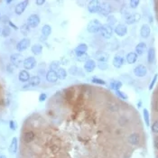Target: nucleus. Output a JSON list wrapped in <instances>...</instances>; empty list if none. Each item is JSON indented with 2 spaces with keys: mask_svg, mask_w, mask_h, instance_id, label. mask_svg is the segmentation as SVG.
<instances>
[{
  "mask_svg": "<svg viewBox=\"0 0 158 158\" xmlns=\"http://www.w3.org/2000/svg\"><path fill=\"white\" fill-rule=\"evenodd\" d=\"M101 27L102 24L98 19H92L87 25V31L91 34H96L100 32Z\"/></svg>",
  "mask_w": 158,
  "mask_h": 158,
  "instance_id": "nucleus-1",
  "label": "nucleus"
},
{
  "mask_svg": "<svg viewBox=\"0 0 158 158\" xmlns=\"http://www.w3.org/2000/svg\"><path fill=\"white\" fill-rule=\"evenodd\" d=\"M31 44V40L27 37H25L23 39H21L15 45V49L17 52L22 53L24 51H25L26 49H28V47Z\"/></svg>",
  "mask_w": 158,
  "mask_h": 158,
  "instance_id": "nucleus-2",
  "label": "nucleus"
},
{
  "mask_svg": "<svg viewBox=\"0 0 158 158\" xmlns=\"http://www.w3.org/2000/svg\"><path fill=\"white\" fill-rule=\"evenodd\" d=\"M41 22V18L37 14H32L28 16L27 18V25H29L30 28H35L39 25Z\"/></svg>",
  "mask_w": 158,
  "mask_h": 158,
  "instance_id": "nucleus-3",
  "label": "nucleus"
},
{
  "mask_svg": "<svg viewBox=\"0 0 158 158\" xmlns=\"http://www.w3.org/2000/svg\"><path fill=\"white\" fill-rule=\"evenodd\" d=\"M36 65H37V61L34 56H29V57L25 58L23 62V66H24L25 70H26V71L33 70Z\"/></svg>",
  "mask_w": 158,
  "mask_h": 158,
  "instance_id": "nucleus-4",
  "label": "nucleus"
},
{
  "mask_svg": "<svg viewBox=\"0 0 158 158\" xmlns=\"http://www.w3.org/2000/svg\"><path fill=\"white\" fill-rule=\"evenodd\" d=\"M100 5H101V2H100L98 0L90 1L88 4V11L91 14H96V13L99 14V12L100 10Z\"/></svg>",
  "mask_w": 158,
  "mask_h": 158,
  "instance_id": "nucleus-5",
  "label": "nucleus"
},
{
  "mask_svg": "<svg viewBox=\"0 0 158 158\" xmlns=\"http://www.w3.org/2000/svg\"><path fill=\"white\" fill-rule=\"evenodd\" d=\"M10 61H11V63L18 68L21 64H23L24 62V60H23V55L21 53H13L11 56H10Z\"/></svg>",
  "mask_w": 158,
  "mask_h": 158,
  "instance_id": "nucleus-6",
  "label": "nucleus"
},
{
  "mask_svg": "<svg viewBox=\"0 0 158 158\" xmlns=\"http://www.w3.org/2000/svg\"><path fill=\"white\" fill-rule=\"evenodd\" d=\"M29 5V1L28 0H24V1H21L20 3H18L15 7V13L16 15H21L25 10L26 9V7L28 6Z\"/></svg>",
  "mask_w": 158,
  "mask_h": 158,
  "instance_id": "nucleus-7",
  "label": "nucleus"
},
{
  "mask_svg": "<svg viewBox=\"0 0 158 158\" xmlns=\"http://www.w3.org/2000/svg\"><path fill=\"white\" fill-rule=\"evenodd\" d=\"M147 73V69L145 65L143 64H139L137 67L134 68V74L138 77V78H143L146 75Z\"/></svg>",
  "mask_w": 158,
  "mask_h": 158,
  "instance_id": "nucleus-8",
  "label": "nucleus"
},
{
  "mask_svg": "<svg viewBox=\"0 0 158 158\" xmlns=\"http://www.w3.org/2000/svg\"><path fill=\"white\" fill-rule=\"evenodd\" d=\"M100 33L102 35V36L106 38V39H109L112 37V35H113V29H112V26L108 25L107 24H104L102 25V27L100 29Z\"/></svg>",
  "mask_w": 158,
  "mask_h": 158,
  "instance_id": "nucleus-9",
  "label": "nucleus"
},
{
  "mask_svg": "<svg viewBox=\"0 0 158 158\" xmlns=\"http://www.w3.org/2000/svg\"><path fill=\"white\" fill-rule=\"evenodd\" d=\"M23 142L25 144H30L32 143L35 139V133L32 130H28V131H25L24 134H23Z\"/></svg>",
  "mask_w": 158,
  "mask_h": 158,
  "instance_id": "nucleus-10",
  "label": "nucleus"
},
{
  "mask_svg": "<svg viewBox=\"0 0 158 158\" xmlns=\"http://www.w3.org/2000/svg\"><path fill=\"white\" fill-rule=\"evenodd\" d=\"M111 12H112L111 5L106 2H102L100 5V10L99 14L102 16H108V15H110Z\"/></svg>",
  "mask_w": 158,
  "mask_h": 158,
  "instance_id": "nucleus-11",
  "label": "nucleus"
},
{
  "mask_svg": "<svg viewBox=\"0 0 158 158\" xmlns=\"http://www.w3.org/2000/svg\"><path fill=\"white\" fill-rule=\"evenodd\" d=\"M141 18V15L139 13H134V14H128L126 16V23L127 25H133L137 22H138Z\"/></svg>",
  "mask_w": 158,
  "mask_h": 158,
  "instance_id": "nucleus-12",
  "label": "nucleus"
},
{
  "mask_svg": "<svg viewBox=\"0 0 158 158\" xmlns=\"http://www.w3.org/2000/svg\"><path fill=\"white\" fill-rule=\"evenodd\" d=\"M115 33L117 35L122 37V36H125L127 33V27L126 25H123V24H118L116 27H115Z\"/></svg>",
  "mask_w": 158,
  "mask_h": 158,
  "instance_id": "nucleus-13",
  "label": "nucleus"
},
{
  "mask_svg": "<svg viewBox=\"0 0 158 158\" xmlns=\"http://www.w3.org/2000/svg\"><path fill=\"white\" fill-rule=\"evenodd\" d=\"M95 58L97 61H99V62H107L109 59V55L103 51H97L95 53Z\"/></svg>",
  "mask_w": 158,
  "mask_h": 158,
  "instance_id": "nucleus-14",
  "label": "nucleus"
},
{
  "mask_svg": "<svg viewBox=\"0 0 158 158\" xmlns=\"http://www.w3.org/2000/svg\"><path fill=\"white\" fill-rule=\"evenodd\" d=\"M96 66H97L96 61L92 59H89L88 61L84 62V70L87 72H92L95 70Z\"/></svg>",
  "mask_w": 158,
  "mask_h": 158,
  "instance_id": "nucleus-15",
  "label": "nucleus"
},
{
  "mask_svg": "<svg viewBox=\"0 0 158 158\" xmlns=\"http://www.w3.org/2000/svg\"><path fill=\"white\" fill-rule=\"evenodd\" d=\"M127 142L132 146H137L140 143V136L137 133H132L127 137Z\"/></svg>",
  "mask_w": 158,
  "mask_h": 158,
  "instance_id": "nucleus-16",
  "label": "nucleus"
},
{
  "mask_svg": "<svg viewBox=\"0 0 158 158\" xmlns=\"http://www.w3.org/2000/svg\"><path fill=\"white\" fill-rule=\"evenodd\" d=\"M17 149H18V139H17V137H15L11 140V143H10L8 151H9V153L11 155H15V154H16Z\"/></svg>",
  "mask_w": 158,
  "mask_h": 158,
  "instance_id": "nucleus-17",
  "label": "nucleus"
},
{
  "mask_svg": "<svg viewBox=\"0 0 158 158\" xmlns=\"http://www.w3.org/2000/svg\"><path fill=\"white\" fill-rule=\"evenodd\" d=\"M151 34V28L148 25L145 24L140 28V35L142 38H148Z\"/></svg>",
  "mask_w": 158,
  "mask_h": 158,
  "instance_id": "nucleus-18",
  "label": "nucleus"
},
{
  "mask_svg": "<svg viewBox=\"0 0 158 158\" xmlns=\"http://www.w3.org/2000/svg\"><path fill=\"white\" fill-rule=\"evenodd\" d=\"M87 51H88V45L86 44H80L75 48V54L77 57H79L81 55L87 53Z\"/></svg>",
  "mask_w": 158,
  "mask_h": 158,
  "instance_id": "nucleus-19",
  "label": "nucleus"
},
{
  "mask_svg": "<svg viewBox=\"0 0 158 158\" xmlns=\"http://www.w3.org/2000/svg\"><path fill=\"white\" fill-rule=\"evenodd\" d=\"M31 76H30V73L26 71V70H22L19 71V74H18V80L21 81V82H28L29 80H30Z\"/></svg>",
  "mask_w": 158,
  "mask_h": 158,
  "instance_id": "nucleus-20",
  "label": "nucleus"
},
{
  "mask_svg": "<svg viewBox=\"0 0 158 158\" xmlns=\"http://www.w3.org/2000/svg\"><path fill=\"white\" fill-rule=\"evenodd\" d=\"M45 79H46V81L48 82H51V83H54V82H56L59 80L56 71H48L46 72Z\"/></svg>",
  "mask_w": 158,
  "mask_h": 158,
  "instance_id": "nucleus-21",
  "label": "nucleus"
},
{
  "mask_svg": "<svg viewBox=\"0 0 158 158\" xmlns=\"http://www.w3.org/2000/svg\"><path fill=\"white\" fill-rule=\"evenodd\" d=\"M124 62H125V60L122 56L116 55L113 59V65H114V67H116L117 69L121 68L124 65Z\"/></svg>",
  "mask_w": 158,
  "mask_h": 158,
  "instance_id": "nucleus-22",
  "label": "nucleus"
},
{
  "mask_svg": "<svg viewBox=\"0 0 158 158\" xmlns=\"http://www.w3.org/2000/svg\"><path fill=\"white\" fill-rule=\"evenodd\" d=\"M41 83V78L37 75H35V76H32L28 81V87H36L38 85H40Z\"/></svg>",
  "mask_w": 158,
  "mask_h": 158,
  "instance_id": "nucleus-23",
  "label": "nucleus"
},
{
  "mask_svg": "<svg viewBox=\"0 0 158 158\" xmlns=\"http://www.w3.org/2000/svg\"><path fill=\"white\" fill-rule=\"evenodd\" d=\"M137 58H138V55L137 53L135 52H130L127 54L126 60H127V62L128 64H133L137 61Z\"/></svg>",
  "mask_w": 158,
  "mask_h": 158,
  "instance_id": "nucleus-24",
  "label": "nucleus"
},
{
  "mask_svg": "<svg viewBox=\"0 0 158 158\" xmlns=\"http://www.w3.org/2000/svg\"><path fill=\"white\" fill-rule=\"evenodd\" d=\"M146 44L144 42L139 43L137 46H136V53L137 55H143L145 52L146 51Z\"/></svg>",
  "mask_w": 158,
  "mask_h": 158,
  "instance_id": "nucleus-25",
  "label": "nucleus"
},
{
  "mask_svg": "<svg viewBox=\"0 0 158 158\" xmlns=\"http://www.w3.org/2000/svg\"><path fill=\"white\" fill-rule=\"evenodd\" d=\"M156 60V49L154 47H150L147 52V61L148 63L152 64L154 63Z\"/></svg>",
  "mask_w": 158,
  "mask_h": 158,
  "instance_id": "nucleus-26",
  "label": "nucleus"
},
{
  "mask_svg": "<svg viewBox=\"0 0 158 158\" xmlns=\"http://www.w3.org/2000/svg\"><path fill=\"white\" fill-rule=\"evenodd\" d=\"M31 52L35 55H39L43 53V45L40 44H35L31 47Z\"/></svg>",
  "mask_w": 158,
  "mask_h": 158,
  "instance_id": "nucleus-27",
  "label": "nucleus"
},
{
  "mask_svg": "<svg viewBox=\"0 0 158 158\" xmlns=\"http://www.w3.org/2000/svg\"><path fill=\"white\" fill-rule=\"evenodd\" d=\"M52 34V26L50 25H44L42 28V35L44 37H49Z\"/></svg>",
  "mask_w": 158,
  "mask_h": 158,
  "instance_id": "nucleus-28",
  "label": "nucleus"
},
{
  "mask_svg": "<svg viewBox=\"0 0 158 158\" xmlns=\"http://www.w3.org/2000/svg\"><path fill=\"white\" fill-rule=\"evenodd\" d=\"M109 87L111 90H114V91H119V89L122 87V82L119 81H111L110 83H109Z\"/></svg>",
  "mask_w": 158,
  "mask_h": 158,
  "instance_id": "nucleus-29",
  "label": "nucleus"
},
{
  "mask_svg": "<svg viewBox=\"0 0 158 158\" xmlns=\"http://www.w3.org/2000/svg\"><path fill=\"white\" fill-rule=\"evenodd\" d=\"M57 73V76H58V79L59 80H65L66 77H67V71L64 68H59L56 71Z\"/></svg>",
  "mask_w": 158,
  "mask_h": 158,
  "instance_id": "nucleus-30",
  "label": "nucleus"
},
{
  "mask_svg": "<svg viewBox=\"0 0 158 158\" xmlns=\"http://www.w3.org/2000/svg\"><path fill=\"white\" fill-rule=\"evenodd\" d=\"M70 73L71 74H72V75H74V76H80V75H83V73H82V71L79 68V67H77V66H72V67H71L70 68Z\"/></svg>",
  "mask_w": 158,
  "mask_h": 158,
  "instance_id": "nucleus-31",
  "label": "nucleus"
},
{
  "mask_svg": "<svg viewBox=\"0 0 158 158\" xmlns=\"http://www.w3.org/2000/svg\"><path fill=\"white\" fill-rule=\"evenodd\" d=\"M10 35H11V28L8 25H5L3 29L1 30V36L4 38H6L10 36Z\"/></svg>",
  "mask_w": 158,
  "mask_h": 158,
  "instance_id": "nucleus-32",
  "label": "nucleus"
},
{
  "mask_svg": "<svg viewBox=\"0 0 158 158\" xmlns=\"http://www.w3.org/2000/svg\"><path fill=\"white\" fill-rule=\"evenodd\" d=\"M143 116H144V119H145L146 125L147 127H149L150 126V114H149V111L146 108H144V110H143Z\"/></svg>",
  "mask_w": 158,
  "mask_h": 158,
  "instance_id": "nucleus-33",
  "label": "nucleus"
},
{
  "mask_svg": "<svg viewBox=\"0 0 158 158\" xmlns=\"http://www.w3.org/2000/svg\"><path fill=\"white\" fill-rule=\"evenodd\" d=\"M60 68V61H53L49 65V71H57V70Z\"/></svg>",
  "mask_w": 158,
  "mask_h": 158,
  "instance_id": "nucleus-34",
  "label": "nucleus"
},
{
  "mask_svg": "<svg viewBox=\"0 0 158 158\" xmlns=\"http://www.w3.org/2000/svg\"><path fill=\"white\" fill-rule=\"evenodd\" d=\"M30 27H29V25H27V24H24V25H22V26L20 27V32L22 33V35H27L28 34H29V32H30Z\"/></svg>",
  "mask_w": 158,
  "mask_h": 158,
  "instance_id": "nucleus-35",
  "label": "nucleus"
},
{
  "mask_svg": "<svg viewBox=\"0 0 158 158\" xmlns=\"http://www.w3.org/2000/svg\"><path fill=\"white\" fill-rule=\"evenodd\" d=\"M91 82L94 83V84H97V85H106V81L102 79H100L98 77H93L92 80H91Z\"/></svg>",
  "mask_w": 158,
  "mask_h": 158,
  "instance_id": "nucleus-36",
  "label": "nucleus"
},
{
  "mask_svg": "<svg viewBox=\"0 0 158 158\" xmlns=\"http://www.w3.org/2000/svg\"><path fill=\"white\" fill-rule=\"evenodd\" d=\"M116 95L120 99V100H127V95L124 92V91H116Z\"/></svg>",
  "mask_w": 158,
  "mask_h": 158,
  "instance_id": "nucleus-37",
  "label": "nucleus"
},
{
  "mask_svg": "<svg viewBox=\"0 0 158 158\" xmlns=\"http://www.w3.org/2000/svg\"><path fill=\"white\" fill-rule=\"evenodd\" d=\"M127 123H128V119H127L125 116H122V117H119V119H118V124H119L121 127H125V126H127Z\"/></svg>",
  "mask_w": 158,
  "mask_h": 158,
  "instance_id": "nucleus-38",
  "label": "nucleus"
},
{
  "mask_svg": "<svg viewBox=\"0 0 158 158\" xmlns=\"http://www.w3.org/2000/svg\"><path fill=\"white\" fill-rule=\"evenodd\" d=\"M116 23H117V19H116V17H115L114 15H110L107 16V25H108L112 26V25H114Z\"/></svg>",
  "mask_w": 158,
  "mask_h": 158,
  "instance_id": "nucleus-39",
  "label": "nucleus"
},
{
  "mask_svg": "<svg viewBox=\"0 0 158 158\" xmlns=\"http://www.w3.org/2000/svg\"><path fill=\"white\" fill-rule=\"evenodd\" d=\"M139 3H140L139 0H131V1L129 2V6H130L131 8L135 9V8H137V7L138 6Z\"/></svg>",
  "mask_w": 158,
  "mask_h": 158,
  "instance_id": "nucleus-40",
  "label": "nucleus"
},
{
  "mask_svg": "<svg viewBox=\"0 0 158 158\" xmlns=\"http://www.w3.org/2000/svg\"><path fill=\"white\" fill-rule=\"evenodd\" d=\"M151 130L154 134H158V120L155 121L151 127Z\"/></svg>",
  "mask_w": 158,
  "mask_h": 158,
  "instance_id": "nucleus-41",
  "label": "nucleus"
},
{
  "mask_svg": "<svg viewBox=\"0 0 158 158\" xmlns=\"http://www.w3.org/2000/svg\"><path fill=\"white\" fill-rule=\"evenodd\" d=\"M157 78L158 74H155V76L153 77V80H152V81H151V83H150V85H149V90H150V91L155 87V85H156V81H157Z\"/></svg>",
  "mask_w": 158,
  "mask_h": 158,
  "instance_id": "nucleus-42",
  "label": "nucleus"
},
{
  "mask_svg": "<svg viewBox=\"0 0 158 158\" xmlns=\"http://www.w3.org/2000/svg\"><path fill=\"white\" fill-rule=\"evenodd\" d=\"M9 127H10V129L13 130V131L16 130V128H17V124L15 123V120H10V121H9Z\"/></svg>",
  "mask_w": 158,
  "mask_h": 158,
  "instance_id": "nucleus-43",
  "label": "nucleus"
},
{
  "mask_svg": "<svg viewBox=\"0 0 158 158\" xmlns=\"http://www.w3.org/2000/svg\"><path fill=\"white\" fill-rule=\"evenodd\" d=\"M98 67H99L100 70L105 71V70H107V69L108 68V65H107V62H99V63H98Z\"/></svg>",
  "mask_w": 158,
  "mask_h": 158,
  "instance_id": "nucleus-44",
  "label": "nucleus"
},
{
  "mask_svg": "<svg viewBox=\"0 0 158 158\" xmlns=\"http://www.w3.org/2000/svg\"><path fill=\"white\" fill-rule=\"evenodd\" d=\"M15 68V67L12 63H8V64L6 65V71H7L8 73H13Z\"/></svg>",
  "mask_w": 158,
  "mask_h": 158,
  "instance_id": "nucleus-45",
  "label": "nucleus"
},
{
  "mask_svg": "<svg viewBox=\"0 0 158 158\" xmlns=\"http://www.w3.org/2000/svg\"><path fill=\"white\" fill-rule=\"evenodd\" d=\"M47 100V94L46 93H41L40 95H39V101L40 102H44V101H45Z\"/></svg>",
  "mask_w": 158,
  "mask_h": 158,
  "instance_id": "nucleus-46",
  "label": "nucleus"
},
{
  "mask_svg": "<svg viewBox=\"0 0 158 158\" xmlns=\"http://www.w3.org/2000/svg\"><path fill=\"white\" fill-rule=\"evenodd\" d=\"M77 59L79 60V61H88L89 60V55L87 54V53H85V54H83V55H81V56H79V57H77Z\"/></svg>",
  "mask_w": 158,
  "mask_h": 158,
  "instance_id": "nucleus-47",
  "label": "nucleus"
},
{
  "mask_svg": "<svg viewBox=\"0 0 158 158\" xmlns=\"http://www.w3.org/2000/svg\"><path fill=\"white\" fill-rule=\"evenodd\" d=\"M8 26H9L10 28H13L14 30H18V29H19V28H18V26H17V25H15V24H14L12 21H9V22H8Z\"/></svg>",
  "mask_w": 158,
  "mask_h": 158,
  "instance_id": "nucleus-48",
  "label": "nucleus"
},
{
  "mask_svg": "<svg viewBox=\"0 0 158 158\" xmlns=\"http://www.w3.org/2000/svg\"><path fill=\"white\" fill-rule=\"evenodd\" d=\"M154 146L156 150H158V136L154 137Z\"/></svg>",
  "mask_w": 158,
  "mask_h": 158,
  "instance_id": "nucleus-49",
  "label": "nucleus"
},
{
  "mask_svg": "<svg viewBox=\"0 0 158 158\" xmlns=\"http://www.w3.org/2000/svg\"><path fill=\"white\" fill-rule=\"evenodd\" d=\"M44 3H45V0H36V1H35V4H36V5H38V6L43 5Z\"/></svg>",
  "mask_w": 158,
  "mask_h": 158,
  "instance_id": "nucleus-50",
  "label": "nucleus"
},
{
  "mask_svg": "<svg viewBox=\"0 0 158 158\" xmlns=\"http://www.w3.org/2000/svg\"><path fill=\"white\" fill-rule=\"evenodd\" d=\"M0 20H1V21L4 23V24H5V23H7V24H8V22L10 21V20L8 19V17H7V16H2Z\"/></svg>",
  "mask_w": 158,
  "mask_h": 158,
  "instance_id": "nucleus-51",
  "label": "nucleus"
},
{
  "mask_svg": "<svg viewBox=\"0 0 158 158\" xmlns=\"http://www.w3.org/2000/svg\"><path fill=\"white\" fill-rule=\"evenodd\" d=\"M5 2H6L7 4H10V3H12L13 1H12V0H7V1H5Z\"/></svg>",
  "mask_w": 158,
  "mask_h": 158,
  "instance_id": "nucleus-52",
  "label": "nucleus"
},
{
  "mask_svg": "<svg viewBox=\"0 0 158 158\" xmlns=\"http://www.w3.org/2000/svg\"><path fill=\"white\" fill-rule=\"evenodd\" d=\"M0 158H6V156H4V155H1V156H0Z\"/></svg>",
  "mask_w": 158,
  "mask_h": 158,
  "instance_id": "nucleus-53",
  "label": "nucleus"
},
{
  "mask_svg": "<svg viewBox=\"0 0 158 158\" xmlns=\"http://www.w3.org/2000/svg\"><path fill=\"white\" fill-rule=\"evenodd\" d=\"M0 19H1V13H0Z\"/></svg>",
  "mask_w": 158,
  "mask_h": 158,
  "instance_id": "nucleus-54",
  "label": "nucleus"
},
{
  "mask_svg": "<svg viewBox=\"0 0 158 158\" xmlns=\"http://www.w3.org/2000/svg\"><path fill=\"white\" fill-rule=\"evenodd\" d=\"M156 158H158V155H157V156H156Z\"/></svg>",
  "mask_w": 158,
  "mask_h": 158,
  "instance_id": "nucleus-55",
  "label": "nucleus"
},
{
  "mask_svg": "<svg viewBox=\"0 0 158 158\" xmlns=\"http://www.w3.org/2000/svg\"><path fill=\"white\" fill-rule=\"evenodd\" d=\"M0 33H1V29H0Z\"/></svg>",
  "mask_w": 158,
  "mask_h": 158,
  "instance_id": "nucleus-56",
  "label": "nucleus"
}]
</instances>
